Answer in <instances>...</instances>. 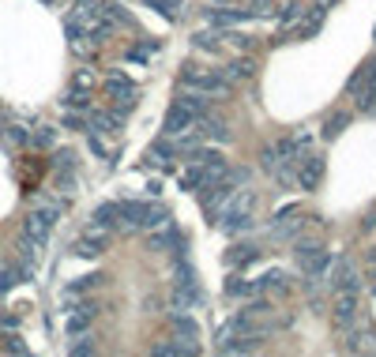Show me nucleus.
<instances>
[{
    "label": "nucleus",
    "mask_w": 376,
    "mask_h": 357,
    "mask_svg": "<svg viewBox=\"0 0 376 357\" xmlns=\"http://www.w3.org/2000/svg\"><path fill=\"white\" fill-rule=\"evenodd\" d=\"M117 222H124V204H102L95 210V218H90L95 230H113Z\"/></svg>",
    "instance_id": "obj_15"
},
{
    "label": "nucleus",
    "mask_w": 376,
    "mask_h": 357,
    "mask_svg": "<svg viewBox=\"0 0 376 357\" xmlns=\"http://www.w3.org/2000/svg\"><path fill=\"white\" fill-rule=\"evenodd\" d=\"M64 128H72V132H87V117H79V113H64Z\"/></svg>",
    "instance_id": "obj_40"
},
{
    "label": "nucleus",
    "mask_w": 376,
    "mask_h": 357,
    "mask_svg": "<svg viewBox=\"0 0 376 357\" xmlns=\"http://www.w3.org/2000/svg\"><path fill=\"white\" fill-rule=\"evenodd\" d=\"M90 151L98 154V158H109V151H106V143L98 140V135H90Z\"/></svg>",
    "instance_id": "obj_45"
},
{
    "label": "nucleus",
    "mask_w": 376,
    "mask_h": 357,
    "mask_svg": "<svg viewBox=\"0 0 376 357\" xmlns=\"http://www.w3.org/2000/svg\"><path fill=\"white\" fill-rule=\"evenodd\" d=\"M72 15H76L83 26H90V23L102 19V4H98V0H76V12H72Z\"/></svg>",
    "instance_id": "obj_23"
},
{
    "label": "nucleus",
    "mask_w": 376,
    "mask_h": 357,
    "mask_svg": "<svg viewBox=\"0 0 376 357\" xmlns=\"http://www.w3.org/2000/svg\"><path fill=\"white\" fill-rule=\"evenodd\" d=\"M90 316H95V305H79V308H72V313H68V319H64V331H68L72 338H76L79 331H87Z\"/></svg>",
    "instance_id": "obj_17"
},
{
    "label": "nucleus",
    "mask_w": 376,
    "mask_h": 357,
    "mask_svg": "<svg viewBox=\"0 0 376 357\" xmlns=\"http://www.w3.org/2000/svg\"><path fill=\"white\" fill-rule=\"evenodd\" d=\"M76 87H90V72H79V76H76Z\"/></svg>",
    "instance_id": "obj_47"
},
{
    "label": "nucleus",
    "mask_w": 376,
    "mask_h": 357,
    "mask_svg": "<svg viewBox=\"0 0 376 357\" xmlns=\"http://www.w3.org/2000/svg\"><path fill=\"white\" fill-rule=\"evenodd\" d=\"M260 166L268 169V173H275V169L282 166V158H279V151H275V143H268V147L260 151Z\"/></svg>",
    "instance_id": "obj_34"
},
{
    "label": "nucleus",
    "mask_w": 376,
    "mask_h": 357,
    "mask_svg": "<svg viewBox=\"0 0 376 357\" xmlns=\"http://www.w3.org/2000/svg\"><path fill=\"white\" fill-rule=\"evenodd\" d=\"M64 109H90V98H87V87H76L64 94Z\"/></svg>",
    "instance_id": "obj_31"
},
{
    "label": "nucleus",
    "mask_w": 376,
    "mask_h": 357,
    "mask_svg": "<svg viewBox=\"0 0 376 357\" xmlns=\"http://www.w3.org/2000/svg\"><path fill=\"white\" fill-rule=\"evenodd\" d=\"M241 313H249V316H268V313H271V301H268V297H260V301H249V305H245Z\"/></svg>",
    "instance_id": "obj_37"
},
{
    "label": "nucleus",
    "mask_w": 376,
    "mask_h": 357,
    "mask_svg": "<svg viewBox=\"0 0 376 357\" xmlns=\"http://www.w3.org/2000/svg\"><path fill=\"white\" fill-rule=\"evenodd\" d=\"M147 8H154V12L162 15V19H177L181 15V0H147Z\"/></svg>",
    "instance_id": "obj_30"
},
{
    "label": "nucleus",
    "mask_w": 376,
    "mask_h": 357,
    "mask_svg": "<svg viewBox=\"0 0 376 357\" xmlns=\"http://www.w3.org/2000/svg\"><path fill=\"white\" fill-rule=\"evenodd\" d=\"M320 181H324V154H305L297 162V185L305 192H316Z\"/></svg>",
    "instance_id": "obj_9"
},
{
    "label": "nucleus",
    "mask_w": 376,
    "mask_h": 357,
    "mask_svg": "<svg viewBox=\"0 0 376 357\" xmlns=\"http://www.w3.org/2000/svg\"><path fill=\"white\" fill-rule=\"evenodd\" d=\"M177 102H181V106H188V109H192V113H196V117H207V109H211L207 94H199V90H188V87H185V94H181Z\"/></svg>",
    "instance_id": "obj_26"
},
{
    "label": "nucleus",
    "mask_w": 376,
    "mask_h": 357,
    "mask_svg": "<svg viewBox=\"0 0 376 357\" xmlns=\"http://www.w3.org/2000/svg\"><path fill=\"white\" fill-rule=\"evenodd\" d=\"M173 286H199V282H196V271H192L188 260H177V263H173Z\"/></svg>",
    "instance_id": "obj_28"
},
{
    "label": "nucleus",
    "mask_w": 376,
    "mask_h": 357,
    "mask_svg": "<svg viewBox=\"0 0 376 357\" xmlns=\"http://www.w3.org/2000/svg\"><path fill=\"white\" fill-rule=\"evenodd\" d=\"M170 327L181 338H199V324H196V319H188V316H170Z\"/></svg>",
    "instance_id": "obj_29"
},
{
    "label": "nucleus",
    "mask_w": 376,
    "mask_h": 357,
    "mask_svg": "<svg viewBox=\"0 0 376 357\" xmlns=\"http://www.w3.org/2000/svg\"><path fill=\"white\" fill-rule=\"evenodd\" d=\"M324 19H327V8H324V4H316L313 12H305V19H301V26H297V42L316 38L320 26H324Z\"/></svg>",
    "instance_id": "obj_16"
},
{
    "label": "nucleus",
    "mask_w": 376,
    "mask_h": 357,
    "mask_svg": "<svg viewBox=\"0 0 376 357\" xmlns=\"http://www.w3.org/2000/svg\"><path fill=\"white\" fill-rule=\"evenodd\" d=\"M252 207H256V192H252V188L230 192V196H226V204L218 207L222 230H226V233H245V230H252V226H256Z\"/></svg>",
    "instance_id": "obj_1"
},
{
    "label": "nucleus",
    "mask_w": 376,
    "mask_h": 357,
    "mask_svg": "<svg viewBox=\"0 0 376 357\" xmlns=\"http://www.w3.org/2000/svg\"><path fill=\"white\" fill-rule=\"evenodd\" d=\"M196 121H199V117L192 113L188 106L173 102L170 113H166V124H162V132H166V140H177V135H188L192 128H196Z\"/></svg>",
    "instance_id": "obj_8"
},
{
    "label": "nucleus",
    "mask_w": 376,
    "mask_h": 357,
    "mask_svg": "<svg viewBox=\"0 0 376 357\" xmlns=\"http://www.w3.org/2000/svg\"><path fill=\"white\" fill-rule=\"evenodd\" d=\"M64 34H68V45H72V53H79V57H87L90 53V34H87V26L76 19V15H68V19H64Z\"/></svg>",
    "instance_id": "obj_13"
},
{
    "label": "nucleus",
    "mask_w": 376,
    "mask_h": 357,
    "mask_svg": "<svg viewBox=\"0 0 376 357\" xmlns=\"http://www.w3.org/2000/svg\"><path fill=\"white\" fill-rule=\"evenodd\" d=\"M34 143H38V147H53V143H57V128H38V132H34Z\"/></svg>",
    "instance_id": "obj_36"
},
{
    "label": "nucleus",
    "mask_w": 376,
    "mask_h": 357,
    "mask_svg": "<svg viewBox=\"0 0 376 357\" xmlns=\"http://www.w3.org/2000/svg\"><path fill=\"white\" fill-rule=\"evenodd\" d=\"M222 76L230 79V83H241V79H252L256 76V64H252V57H237V60H230L222 68Z\"/></svg>",
    "instance_id": "obj_18"
},
{
    "label": "nucleus",
    "mask_w": 376,
    "mask_h": 357,
    "mask_svg": "<svg viewBox=\"0 0 376 357\" xmlns=\"http://www.w3.org/2000/svg\"><path fill=\"white\" fill-rule=\"evenodd\" d=\"M98 282H102V274H87V279L72 282V286H68V294H83V290H90V286H98Z\"/></svg>",
    "instance_id": "obj_38"
},
{
    "label": "nucleus",
    "mask_w": 376,
    "mask_h": 357,
    "mask_svg": "<svg viewBox=\"0 0 376 357\" xmlns=\"http://www.w3.org/2000/svg\"><path fill=\"white\" fill-rule=\"evenodd\" d=\"M42 4H53V0H42Z\"/></svg>",
    "instance_id": "obj_49"
},
{
    "label": "nucleus",
    "mask_w": 376,
    "mask_h": 357,
    "mask_svg": "<svg viewBox=\"0 0 376 357\" xmlns=\"http://www.w3.org/2000/svg\"><path fill=\"white\" fill-rule=\"evenodd\" d=\"M260 260V249L256 244H234L230 252H226V267H245V263Z\"/></svg>",
    "instance_id": "obj_20"
},
{
    "label": "nucleus",
    "mask_w": 376,
    "mask_h": 357,
    "mask_svg": "<svg viewBox=\"0 0 376 357\" xmlns=\"http://www.w3.org/2000/svg\"><path fill=\"white\" fill-rule=\"evenodd\" d=\"M8 354H26V342L23 338H8Z\"/></svg>",
    "instance_id": "obj_46"
},
{
    "label": "nucleus",
    "mask_w": 376,
    "mask_h": 357,
    "mask_svg": "<svg viewBox=\"0 0 376 357\" xmlns=\"http://www.w3.org/2000/svg\"><path fill=\"white\" fill-rule=\"evenodd\" d=\"M357 109H361V113H376V60H369V76H365V87L357 90Z\"/></svg>",
    "instance_id": "obj_14"
},
{
    "label": "nucleus",
    "mask_w": 376,
    "mask_h": 357,
    "mask_svg": "<svg viewBox=\"0 0 376 357\" xmlns=\"http://www.w3.org/2000/svg\"><path fill=\"white\" fill-rule=\"evenodd\" d=\"M121 128V113H90L87 132H117Z\"/></svg>",
    "instance_id": "obj_22"
},
{
    "label": "nucleus",
    "mask_w": 376,
    "mask_h": 357,
    "mask_svg": "<svg viewBox=\"0 0 376 357\" xmlns=\"http://www.w3.org/2000/svg\"><path fill=\"white\" fill-rule=\"evenodd\" d=\"M316 249H324V244H320V241H297V244H293V260H301V256H309Z\"/></svg>",
    "instance_id": "obj_41"
},
{
    "label": "nucleus",
    "mask_w": 376,
    "mask_h": 357,
    "mask_svg": "<svg viewBox=\"0 0 376 357\" xmlns=\"http://www.w3.org/2000/svg\"><path fill=\"white\" fill-rule=\"evenodd\" d=\"M15 279H19V271H12V267L0 271V294H4V290H12V286H15Z\"/></svg>",
    "instance_id": "obj_42"
},
{
    "label": "nucleus",
    "mask_w": 376,
    "mask_h": 357,
    "mask_svg": "<svg viewBox=\"0 0 376 357\" xmlns=\"http://www.w3.org/2000/svg\"><path fill=\"white\" fill-rule=\"evenodd\" d=\"M245 294H252V282H245V279H226V297H245Z\"/></svg>",
    "instance_id": "obj_35"
},
{
    "label": "nucleus",
    "mask_w": 376,
    "mask_h": 357,
    "mask_svg": "<svg viewBox=\"0 0 376 357\" xmlns=\"http://www.w3.org/2000/svg\"><path fill=\"white\" fill-rule=\"evenodd\" d=\"M327 279H332V290L335 294H354L357 286H361V271H357V263L350 256H338L332 263V271H327Z\"/></svg>",
    "instance_id": "obj_5"
},
{
    "label": "nucleus",
    "mask_w": 376,
    "mask_h": 357,
    "mask_svg": "<svg viewBox=\"0 0 376 357\" xmlns=\"http://www.w3.org/2000/svg\"><path fill=\"white\" fill-rule=\"evenodd\" d=\"M181 87L188 90H199V94H230V79L222 76V72H211V68H196V64H185V72H181Z\"/></svg>",
    "instance_id": "obj_2"
},
{
    "label": "nucleus",
    "mask_w": 376,
    "mask_h": 357,
    "mask_svg": "<svg viewBox=\"0 0 376 357\" xmlns=\"http://www.w3.org/2000/svg\"><path fill=\"white\" fill-rule=\"evenodd\" d=\"M346 128H350V113H346V109H335V113H327V121H324L320 132H324V140H338Z\"/></svg>",
    "instance_id": "obj_19"
},
{
    "label": "nucleus",
    "mask_w": 376,
    "mask_h": 357,
    "mask_svg": "<svg viewBox=\"0 0 376 357\" xmlns=\"http://www.w3.org/2000/svg\"><path fill=\"white\" fill-rule=\"evenodd\" d=\"M8 140H12L15 147H23V143H31V132H26V128H19V124H12V128H8Z\"/></svg>",
    "instance_id": "obj_39"
},
{
    "label": "nucleus",
    "mask_w": 376,
    "mask_h": 357,
    "mask_svg": "<svg viewBox=\"0 0 376 357\" xmlns=\"http://www.w3.org/2000/svg\"><path fill=\"white\" fill-rule=\"evenodd\" d=\"M226 38H230L237 49H249V45H252V38H249V34H241V31H226Z\"/></svg>",
    "instance_id": "obj_43"
},
{
    "label": "nucleus",
    "mask_w": 376,
    "mask_h": 357,
    "mask_svg": "<svg viewBox=\"0 0 376 357\" xmlns=\"http://www.w3.org/2000/svg\"><path fill=\"white\" fill-rule=\"evenodd\" d=\"M218 38H222V34L196 31V34H192V45H196V49H207V53H215V49H218Z\"/></svg>",
    "instance_id": "obj_32"
},
{
    "label": "nucleus",
    "mask_w": 376,
    "mask_h": 357,
    "mask_svg": "<svg viewBox=\"0 0 376 357\" xmlns=\"http://www.w3.org/2000/svg\"><path fill=\"white\" fill-rule=\"evenodd\" d=\"M106 244H109V230H95V226H90V230L72 244V252L83 256V260H95V256L106 252Z\"/></svg>",
    "instance_id": "obj_11"
},
{
    "label": "nucleus",
    "mask_w": 376,
    "mask_h": 357,
    "mask_svg": "<svg viewBox=\"0 0 376 357\" xmlns=\"http://www.w3.org/2000/svg\"><path fill=\"white\" fill-rule=\"evenodd\" d=\"M0 128H4V109H0Z\"/></svg>",
    "instance_id": "obj_48"
},
{
    "label": "nucleus",
    "mask_w": 376,
    "mask_h": 357,
    "mask_svg": "<svg viewBox=\"0 0 376 357\" xmlns=\"http://www.w3.org/2000/svg\"><path fill=\"white\" fill-rule=\"evenodd\" d=\"M204 19H207V23H218V26H237V23L249 19V15H245V8H230V12H222V8H211Z\"/></svg>",
    "instance_id": "obj_21"
},
{
    "label": "nucleus",
    "mask_w": 376,
    "mask_h": 357,
    "mask_svg": "<svg viewBox=\"0 0 376 357\" xmlns=\"http://www.w3.org/2000/svg\"><path fill=\"white\" fill-rule=\"evenodd\" d=\"M282 286H290V279H286V271H268V274H260V279H252V294L256 290H282Z\"/></svg>",
    "instance_id": "obj_24"
},
{
    "label": "nucleus",
    "mask_w": 376,
    "mask_h": 357,
    "mask_svg": "<svg viewBox=\"0 0 376 357\" xmlns=\"http://www.w3.org/2000/svg\"><path fill=\"white\" fill-rule=\"evenodd\" d=\"M102 15H106V19H113V23H121V26H132V23H136L132 15L124 12L121 0H102Z\"/></svg>",
    "instance_id": "obj_27"
},
{
    "label": "nucleus",
    "mask_w": 376,
    "mask_h": 357,
    "mask_svg": "<svg viewBox=\"0 0 376 357\" xmlns=\"http://www.w3.org/2000/svg\"><path fill=\"white\" fill-rule=\"evenodd\" d=\"M57 215H60V207H38V210H31V215L23 218V237H31V241L45 244V241H49V233H53V226H57Z\"/></svg>",
    "instance_id": "obj_4"
},
{
    "label": "nucleus",
    "mask_w": 376,
    "mask_h": 357,
    "mask_svg": "<svg viewBox=\"0 0 376 357\" xmlns=\"http://www.w3.org/2000/svg\"><path fill=\"white\" fill-rule=\"evenodd\" d=\"M357 319H361V305H357L354 294H338L335 308H332V324L338 335H346L350 327H357Z\"/></svg>",
    "instance_id": "obj_7"
},
{
    "label": "nucleus",
    "mask_w": 376,
    "mask_h": 357,
    "mask_svg": "<svg viewBox=\"0 0 376 357\" xmlns=\"http://www.w3.org/2000/svg\"><path fill=\"white\" fill-rule=\"evenodd\" d=\"M222 173L226 169H218V166H204V162H192V166L181 173V188H188V192H204L211 188L215 181H222Z\"/></svg>",
    "instance_id": "obj_6"
},
{
    "label": "nucleus",
    "mask_w": 376,
    "mask_h": 357,
    "mask_svg": "<svg viewBox=\"0 0 376 357\" xmlns=\"http://www.w3.org/2000/svg\"><path fill=\"white\" fill-rule=\"evenodd\" d=\"M332 263H335V256H332V252H327V249H316V252L301 256V260H297V267H301V274H305V279L320 282V279H327Z\"/></svg>",
    "instance_id": "obj_10"
},
{
    "label": "nucleus",
    "mask_w": 376,
    "mask_h": 357,
    "mask_svg": "<svg viewBox=\"0 0 376 357\" xmlns=\"http://www.w3.org/2000/svg\"><path fill=\"white\" fill-rule=\"evenodd\" d=\"M365 76H369V60H365V64H361V68H357V72H354V76H350V79H346V94H350V98H357V90H361V87H365Z\"/></svg>",
    "instance_id": "obj_33"
},
{
    "label": "nucleus",
    "mask_w": 376,
    "mask_h": 357,
    "mask_svg": "<svg viewBox=\"0 0 376 357\" xmlns=\"http://www.w3.org/2000/svg\"><path fill=\"white\" fill-rule=\"evenodd\" d=\"M68 354H95V342H90V338L83 335V342H72Z\"/></svg>",
    "instance_id": "obj_44"
},
{
    "label": "nucleus",
    "mask_w": 376,
    "mask_h": 357,
    "mask_svg": "<svg viewBox=\"0 0 376 357\" xmlns=\"http://www.w3.org/2000/svg\"><path fill=\"white\" fill-rule=\"evenodd\" d=\"M170 222V207L162 204H124V226L128 230H154Z\"/></svg>",
    "instance_id": "obj_3"
},
{
    "label": "nucleus",
    "mask_w": 376,
    "mask_h": 357,
    "mask_svg": "<svg viewBox=\"0 0 376 357\" xmlns=\"http://www.w3.org/2000/svg\"><path fill=\"white\" fill-rule=\"evenodd\" d=\"M147 249L151 252H185V233L177 230V226H166V230H158V233H151L147 237Z\"/></svg>",
    "instance_id": "obj_12"
},
{
    "label": "nucleus",
    "mask_w": 376,
    "mask_h": 357,
    "mask_svg": "<svg viewBox=\"0 0 376 357\" xmlns=\"http://www.w3.org/2000/svg\"><path fill=\"white\" fill-rule=\"evenodd\" d=\"M301 19H305V4H297V0H290V4H282L279 12V23H282V34L290 31V26H297Z\"/></svg>",
    "instance_id": "obj_25"
}]
</instances>
